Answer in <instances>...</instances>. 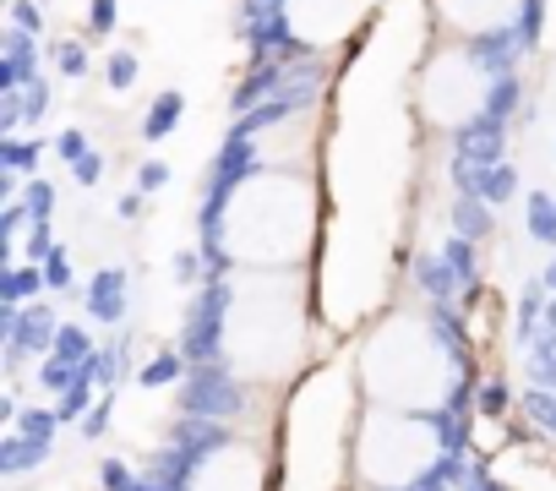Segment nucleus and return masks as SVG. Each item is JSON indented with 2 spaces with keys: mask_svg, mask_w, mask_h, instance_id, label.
Returning <instances> with one entry per match:
<instances>
[{
  "mask_svg": "<svg viewBox=\"0 0 556 491\" xmlns=\"http://www.w3.org/2000/svg\"><path fill=\"white\" fill-rule=\"evenodd\" d=\"M328 93L290 99L285 148H256L207 207V257L229 274H317L328 191H323Z\"/></svg>",
  "mask_w": 556,
  "mask_h": 491,
  "instance_id": "f257e3e1",
  "label": "nucleus"
},
{
  "mask_svg": "<svg viewBox=\"0 0 556 491\" xmlns=\"http://www.w3.org/2000/svg\"><path fill=\"white\" fill-rule=\"evenodd\" d=\"M317 350L312 274H224L213 295V361L251 393H290Z\"/></svg>",
  "mask_w": 556,
  "mask_h": 491,
  "instance_id": "f03ea898",
  "label": "nucleus"
},
{
  "mask_svg": "<svg viewBox=\"0 0 556 491\" xmlns=\"http://www.w3.org/2000/svg\"><path fill=\"white\" fill-rule=\"evenodd\" d=\"M355 393L361 404L409 410V415H447L464 393V350L447 317L431 301H393L355 350Z\"/></svg>",
  "mask_w": 556,
  "mask_h": 491,
  "instance_id": "7ed1b4c3",
  "label": "nucleus"
},
{
  "mask_svg": "<svg viewBox=\"0 0 556 491\" xmlns=\"http://www.w3.org/2000/svg\"><path fill=\"white\" fill-rule=\"evenodd\" d=\"M447 458V431L442 415H409V410H382L361 404L350 420L344 442V469L355 491H415L437 475Z\"/></svg>",
  "mask_w": 556,
  "mask_h": 491,
  "instance_id": "20e7f679",
  "label": "nucleus"
},
{
  "mask_svg": "<svg viewBox=\"0 0 556 491\" xmlns=\"http://www.w3.org/2000/svg\"><path fill=\"white\" fill-rule=\"evenodd\" d=\"M485 110V61L464 45H437L415 77V115L426 131H464Z\"/></svg>",
  "mask_w": 556,
  "mask_h": 491,
  "instance_id": "39448f33",
  "label": "nucleus"
},
{
  "mask_svg": "<svg viewBox=\"0 0 556 491\" xmlns=\"http://www.w3.org/2000/svg\"><path fill=\"white\" fill-rule=\"evenodd\" d=\"M186 491H273V442L251 431L213 437L191 458Z\"/></svg>",
  "mask_w": 556,
  "mask_h": 491,
  "instance_id": "423d86ee",
  "label": "nucleus"
},
{
  "mask_svg": "<svg viewBox=\"0 0 556 491\" xmlns=\"http://www.w3.org/2000/svg\"><path fill=\"white\" fill-rule=\"evenodd\" d=\"M371 7L377 0H290L285 17L301 45H339L355 23L371 17Z\"/></svg>",
  "mask_w": 556,
  "mask_h": 491,
  "instance_id": "0eeeda50",
  "label": "nucleus"
},
{
  "mask_svg": "<svg viewBox=\"0 0 556 491\" xmlns=\"http://www.w3.org/2000/svg\"><path fill=\"white\" fill-rule=\"evenodd\" d=\"M431 7H437V17H442L447 34H458V39H485V34H502V28L518 17L523 0H431Z\"/></svg>",
  "mask_w": 556,
  "mask_h": 491,
  "instance_id": "6e6552de",
  "label": "nucleus"
},
{
  "mask_svg": "<svg viewBox=\"0 0 556 491\" xmlns=\"http://www.w3.org/2000/svg\"><path fill=\"white\" fill-rule=\"evenodd\" d=\"M180 115H186V99H180V93H164V99L153 104V115H148V126H142V131L159 142L169 126H180Z\"/></svg>",
  "mask_w": 556,
  "mask_h": 491,
  "instance_id": "1a4fd4ad",
  "label": "nucleus"
},
{
  "mask_svg": "<svg viewBox=\"0 0 556 491\" xmlns=\"http://www.w3.org/2000/svg\"><path fill=\"white\" fill-rule=\"evenodd\" d=\"M137 83V55H110V88H131Z\"/></svg>",
  "mask_w": 556,
  "mask_h": 491,
  "instance_id": "9d476101",
  "label": "nucleus"
},
{
  "mask_svg": "<svg viewBox=\"0 0 556 491\" xmlns=\"http://www.w3.org/2000/svg\"><path fill=\"white\" fill-rule=\"evenodd\" d=\"M93 28H99V34L115 28V0H93Z\"/></svg>",
  "mask_w": 556,
  "mask_h": 491,
  "instance_id": "9b49d317",
  "label": "nucleus"
},
{
  "mask_svg": "<svg viewBox=\"0 0 556 491\" xmlns=\"http://www.w3.org/2000/svg\"><path fill=\"white\" fill-rule=\"evenodd\" d=\"M164 180H169L164 164H148V169H142V186H164Z\"/></svg>",
  "mask_w": 556,
  "mask_h": 491,
  "instance_id": "f8f14e48",
  "label": "nucleus"
},
{
  "mask_svg": "<svg viewBox=\"0 0 556 491\" xmlns=\"http://www.w3.org/2000/svg\"><path fill=\"white\" fill-rule=\"evenodd\" d=\"M551 285H556V268H551Z\"/></svg>",
  "mask_w": 556,
  "mask_h": 491,
  "instance_id": "ddd939ff",
  "label": "nucleus"
}]
</instances>
